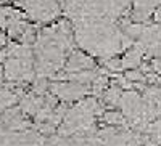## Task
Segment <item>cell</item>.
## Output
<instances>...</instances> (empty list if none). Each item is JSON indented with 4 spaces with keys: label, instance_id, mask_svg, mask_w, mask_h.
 Instances as JSON below:
<instances>
[{
    "label": "cell",
    "instance_id": "obj_1",
    "mask_svg": "<svg viewBox=\"0 0 161 146\" xmlns=\"http://www.w3.org/2000/svg\"><path fill=\"white\" fill-rule=\"evenodd\" d=\"M73 26L68 19H60L55 24L37 31L34 42V71L39 77L57 76L66 63V58L74 50Z\"/></svg>",
    "mask_w": 161,
    "mask_h": 146
},
{
    "label": "cell",
    "instance_id": "obj_2",
    "mask_svg": "<svg viewBox=\"0 0 161 146\" xmlns=\"http://www.w3.org/2000/svg\"><path fill=\"white\" fill-rule=\"evenodd\" d=\"M74 42L89 51L90 55L100 58H110L134 45L132 39L121 32L108 18L80 19L74 23Z\"/></svg>",
    "mask_w": 161,
    "mask_h": 146
},
{
    "label": "cell",
    "instance_id": "obj_3",
    "mask_svg": "<svg viewBox=\"0 0 161 146\" xmlns=\"http://www.w3.org/2000/svg\"><path fill=\"white\" fill-rule=\"evenodd\" d=\"M0 63H3L2 69L5 81L13 85L34 81V50L31 45L7 42L3 48H0Z\"/></svg>",
    "mask_w": 161,
    "mask_h": 146
},
{
    "label": "cell",
    "instance_id": "obj_4",
    "mask_svg": "<svg viewBox=\"0 0 161 146\" xmlns=\"http://www.w3.org/2000/svg\"><path fill=\"white\" fill-rule=\"evenodd\" d=\"M130 0H63L64 13L73 23L80 19L119 16Z\"/></svg>",
    "mask_w": 161,
    "mask_h": 146
},
{
    "label": "cell",
    "instance_id": "obj_5",
    "mask_svg": "<svg viewBox=\"0 0 161 146\" xmlns=\"http://www.w3.org/2000/svg\"><path fill=\"white\" fill-rule=\"evenodd\" d=\"M103 109L95 98H87L73 106L71 109H66L64 117L61 121L60 132L61 135L77 133V132H89L93 125V117L102 114Z\"/></svg>",
    "mask_w": 161,
    "mask_h": 146
},
{
    "label": "cell",
    "instance_id": "obj_6",
    "mask_svg": "<svg viewBox=\"0 0 161 146\" xmlns=\"http://www.w3.org/2000/svg\"><path fill=\"white\" fill-rule=\"evenodd\" d=\"M26 18L34 23H50L61 15V7L58 0H19Z\"/></svg>",
    "mask_w": 161,
    "mask_h": 146
},
{
    "label": "cell",
    "instance_id": "obj_7",
    "mask_svg": "<svg viewBox=\"0 0 161 146\" xmlns=\"http://www.w3.org/2000/svg\"><path fill=\"white\" fill-rule=\"evenodd\" d=\"M48 90L61 101H77L82 100L90 91V85L73 81H55L48 85Z\"/></svg>",
    "mask_w": 161,
    "mask_h": 146
},
{
    "label": "cell",
    "instance_id": "obj_8",
    "mask_svg": "<svg viewBox=\"0 0 161 146\" xmlns=\"http://www.w3.org/2000/svg\"><path fill=\"white\" fill-rule=\"evenodd\" d=\"M64 72H80V71H92L97 69V64L93 61V58H90L89 55H86L84 51L79 50H73L69 53V56L66 58V63L63 66Z\"/></svg>",
    "mask_w": 161,
    "mask_h": 146
},
{
    "label": "cell",
    "instance_id": "obj_9",
    "mask_svg": "<svg viewBox=\"0 0 161 146\" xmlns=\"http://www.w3.org/2000/svg\"><path fill=\"white\" fill-rule=\"evenodd\" d=\"M26 114L19 109V108H7L3 116H2V124L7 130L10 132H23L26 130L31 124L26 121Z\"/></svg>",
    "mask_w": 161,
    "mask_h": 146
},
{
    "label": "cell",
    "instance_id": "obj_10",
    "mask_svg": "<svg viewBox=\"0 0 161 146\" xmlns=\"http://www.w3.org/2000/svg\"><path fill=\"white\" fill-rule=\"evenodd\" d=\"M44 95H37V93H34V91H29V93H26V95H21V98L18 100L19 101L18 108L26 116H36L39 112V109L44 106Z\"/></svg>",
    "mask_w": 161,
    "mask_h": 146
},
{
    "label": "cell",
    "instance_id": "obj_11",
    "mask_svg": "<svg viewBox=\"0 0 161 146\" xmlns=\"http://www.w3.org/2000/svg\"><path fill=\"white\" fill-rule=\"evenodd\" d=\"M143 50L139 44L132 45L127 51L126 55L121 58V63H123V69H136L142 64V60H143Z\"/></svg>",
    "mask_w": 161,
    "mask_h": 146
},
{
    "label": "cell",
    "instance_id": "obj_12",
    "mask_svg": "<svg viewBox=\"0 0 161 146\" xmlns=\"http://www.w3.org/2000/svg\"><path fill=\"white\" fill-rule=\"evenodd\" d=\"M21 18H26L23 11L13 8V7H8V5H0V29L7 31L8 26H11L15 21Z\"/></svg>",
    "mask_w": 161,
    "mask_h": 146
},
{
    "label": "cell",
    "instance_id": "obj_13",
    "mask_svg": "<svg viewBox=\"0 0 161 146\" xmlns=\"http://www.w3.org/2000/svg\"><path fill=\"white\" fill-rule=\"evenodd\" d=\"M121 95H123V88H121L118 84H113L108 90H105V103L110 104L111 108H116L119 104V100H121Z\"/></svg>",
    "mask_w": 161,
    "mask_h": 146
},
{
    "label": "cell",
    "instance_id": "obj_14",
    "mask_svg": "<svg viewBox=\"0 0 161 146\" xmlns=\"http://www.w3.org/2000/svg\"><path fill=\"white\" fill-rule=\"evenodd\" d=\"M124 77H126V81H129L130 84H143L145 82V74H143V71L142 69H127L126 71V74H124Z\"/></svg>",
    "mask_w": 161,
    "mask_h": 146
},
{
    "label": "cell",
    "instance_id": "obj_15",
    "mask_svg": "<svg viewBox=\"0 0 161 146\" xmlns=\"http://www.w3.org/2000/svg\"><path fill=\"white\" fill-rule=\"evenodd\" d=\"M103 119H105L106 124H111V125H119V124L126 122L123 112H119V111H106L103 114Z\"/></svg>",
    "mask_w": 161,
    "mask_h": 146
},
{
    "label": "cell",
    "instance_id": "obj_16",
    "mask_svg": "<svg viewBox=\"0 0 161 146\" xmlns=\"http://www.w3.org/2000/svg\"><path fill=\"white\" fill-rule=\"evenodd\" d=\"M105 68L118 72V71H123V63H121V60L116 58V56H110V58L105 60Z\"/></svg>",
    "mask_w": 161,
    "mask_h": 146
},
{
    "label": "cell",
    "instance_id": "obj_17",
    "mask_svg": "<svg viewBox=\"0 0 161 146\" xmlns=\"http://www.w3.org/2000/svg\"><path fill=\"white\" fill-rule=\"evenodd\" d=\"M150 68H152V71H153V72L161 74V55H159V56H155V58L152 60Z\"/></svg>",
    "mask_w": 161,
    "mask_h": 146
},
{
    "label": "cell",
    "instance_id": "obj_18",
    "mask_svg": "<svg viewBox=\"0 0 161 146\" xmlns=\"http://www.w3.org/2000/svg\"><path fill=\"white\" fill-rule=\"evenodd\" d=\"M153 18H155V21H156V23L161 26V3H159V5H158V7L153 10Z\"/></svg>",
    "mask_w": 161,
    "mask_h": 146
},
{
    "label": "cell",
    "instance_id": "obj_19",
    "mask_svg": "<svg viewBox=\"0 0 161 146\" xmlns=\"http://www.w3.org/2000/svg\"><path fill=\"white\" fill-rule=\"evenodd\" d=\"M7 42H8V37L3 32H0V48H3L7 45Z\"/></svg>",
    "mask_w": 161,
    "mask_h": 146
},
{
    "label": "cell",
    "instance_id": "obj_20",
    "mask_svg": "<svg viewBox=\"0 0 161 146\" xmlns=\"http://www.w3.org/2000/svg\"><path fill=\"white\" fill-rule=\"evenodd\" d=\"M3 82H5V77H3V69L0 68V87L3 85Z\"/></svg>",
    "mask_w": 161,
    "mask_h": 146
},
{
    "label": "cell",
    "instance_id": "obj_21",
    "mask_svg": "<svg viewBox=\"0 0 161 146\" xmlns=\"http://www.w3.org/2000/svg\"><path fill=\"white\" fill-rule=\"evenodd\" d=\"M58 3H63V0H58Z\"/></svg>",
    "mask_w": 161,
    "mask_h": 146
}]
</instances>
